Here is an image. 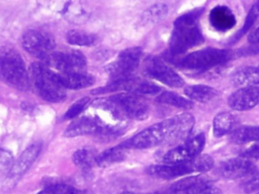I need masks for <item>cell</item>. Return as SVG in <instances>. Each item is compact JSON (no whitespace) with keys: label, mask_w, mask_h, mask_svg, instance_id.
I'll list each match as a JSON object with an SVG mask.
<instances>
[{"label":"cell","mask_w":259,"mask_h":194,"mask_svg":"<svg viewBox=\"0 0 259 194\" xmlns=\"http://www.w3.org/2000/svg\"><path fill=\"white\" fill-rule=\"evenodd\" d=\"M194 125L195 117L191 113L177 115L145 128L137 134V141L145 149L176 143L188 137Z\"/></svg>","instance_id":"6da1fadb"},{"label":"cell","mask_w":259,"mask_h":194,"mask_svg":"<svg viewBox=\"0 0 259 194\" xmlns=\"http://www.w3.org/2000/svg\"><path fill=\"white\" fill-rule=\"evenodd\" d=\"M203 11L199 8L177 18L169 42L172 54H183L204 42L203 35L198 26Z\"/></svg>","instance_id":"7a4b0ae2"},{"label":"cell","mask_w":259,"mask_h":194,"mask_svg":"<svg viewBox=\"0 0 259 194\" xmlns=\"http://www.w3.org/2000/svg\"><path fill=\"white\" fill-rule=\"evenodd\" d=\"M29 74V80L39 96L46 101L61 102L66 98L65 88L61 83L57 73L50 70L45 63H32Z\"/></svg>","instance_id":"3957f363"},{"label":"cell","mask_w":259,"mask_h":194,"mask_svg":"<svg viewBox=\"0 0 259 194\" xmlns=\"http://www.w3.org/2000/svg\"><path fill=\"white\" fill-rule=\"evenodd\" d=\"M90 114L100 127L102 136H113L121 134L127 127L124 117L109 99L96 100L91 106Z\"/></svg>","instance_id":"277c9868"},{"label":"cell","mask_w":259,"mask_h":194,"mask_svg":"<svg viewBox=\"0 0 259 194\" xmlns=\"http://www.w3.org/2000/svg\"><path fill=\"white\" fill-rule=\"evenodd\" d=\"M0 75L9 84L18 89L24 90L28 88L29 75L24 60L13 47L0 48Z\"/></svg>","instance_id":"5b68a950"},{"label":"cell","mask_w":259,"mask_h":194,"mask_svg":"<svg viewBox=\"0 0 259 194\" xmlns=\"http://www.w3.org/2000/svg\"><path fill=\"white\" fill-rule=\"evenodd\" d=\"M232 53L220 48H202L186 56L181 60V67L188 71L205 72L228 62Z\"/></svg>","instance_id":"8992f818"},{"label":"cell","mask_w":259,"mask_h":194,"mask_svg":"<svg viewBox=\"0 0 259 194\" xmlns=\"http://www.w3.org/2000/svg\"><path fill=\"white\" fill-rule=\"evenodd\" d=\"M109 100L127 119L143 120L149 117V104L141 96L129 92H122L113 95Z\"/></svg>","instance_id":"52a82bcc"},{"label":"cell","mask_w":259,"mask_h":194,"mask_svg":"<svg viewBox=\"0 0 259 194\" xmlns=\"http://www.w3.org/2000/svg\"><path fill=\"white\" fill-rule=\"evenodd\" d=\"M141 57L142 50L139 47H132L121 51L118 59L106 68L112 81L131 77L138 68Z\"/></svg>","instance_id":"ba28073f"},{"label":"cell","mask_w":259,"mask_h":194,"mask_svg":"<svg viewBox=\"0 0 259 194\" xmlns=\"http://www.w3.org/2000/svg\"><path fill=\"white\" fill-rule=\"evenodd\" d=\"M41 148L42 146L40 144H33L23 152L18 161L14 163L12 169L7 174L6 180L3 183V191H10L17 185L37 158L40 153Z\"/></svg>","instance_id":"9c48e42d"},{"label":"cell","mask_w":259,"mask_h":194,"mask_svg":"<svg viewBox=\"0 0 259 194\" xmlns=\"http://www.w3.org/2000/svg\"><path fill=\"white\" fill-rule=\"evenodd\" d=\"M44 61L47 67L55 68L60 73L82 71L88 63L85 56L77 51H53L45 57Z\"/></svg>","instance_id":"30bf717a"},{"label":"cell","mask_w":259,"mask_h":194,"mask_svg":"<svg viewBox=\"0 0 259 194\" xmlns=\"http://www.w3.org/2000/svg\"><path fill=\"white\" fill-rule=\"evenodd\" d=\"M143 73L147 77L161 82L170 87L180 88L184 86V80L156 57H149L143 63Z\"/></svg>","instance_id":"8fae6325"},{"label":"cell","mask_w":259,"mask_h":194,"mask_svg":"<svg viewBox=\"0 0 259 194\" xmlns=\"http://www.w3.org/2000/svg\"><path fill=\"white\" fill-rule=\"evenodd\" d=\"M22 45L27 52L44 60L48 54L53 52L56 42L53 36L47 33L30 30L23 35Z\"/></svg>","instance_id":"7c38bea8"},{"label":"cell","mask_w":259,"mask_h":194,"mask_svg":"<svg viewBox=\"0 0 259 194\" xmlns=\"http://www.w3.org/2000/svg\"><path fill=\"white\" fill-rule=\"evenodd\" d=\"M175 192L185 194H220L221 190L208 178L202 176H192L184 178L171 186Z\"/></svg>","instance_id":"4fadbf2b"},{"label":"cell","mask_w":259,"mask_h":194,"mask_svg":"<svg viewBox=\"0 0 259 194\" xmlns=\"http://www.w3.org/2000/svg\"><path fill=\"white\" fill-rule=\"evenodd\" d=\"M228 105L237 111H246L259 105V86L240 88L228 98Z\"/></svg>","instance_id":"5bb4252c"},{"label":"cell","mask_w":259,"mask_h":194,"mask_svg":"<svg viewBox=\"0 0 259 194\" xmlns=\"http://www.w3.org/2000/svg\"><path fill=\"white\" fill-rule=\"evenodd\" d=\"M256 170L254 163L245 157L230 159L223 162L219 167V173L228 179H237L255 173Z\"/></svg>","instance_id":"9a60e30c"},{"label":"cell","mask_w":259,"mask_h":194,"mask_svg":"<svg viewBox=\"0 0 259 194\" xmlns=\"http://www.w3.org/2000/svg\"><path fill=\"white\" fill-rule=\"evenodd\" d=\"M191 160L181 164L154 165L148 169V173L161 179H174L193 173Z\"/></svg>","instance_id":"2e32d148"},{"label":"cell","mask_w":259,"mask_h":194,"mask_svg":"<svg viewBox=\"0 0 259 194\" xmlns=\"http://www.w3.org/2000/svg\"><path fill=\"white\" fill-rule=\"evenodd\" d=\"M98 124L90 113L74 119L64 132L63 136L67 138L77 137L87 135H100Z\"/></svg>","instance_id":"e0dca14e"},{"label":"cell","mask_w":259,"mask_h":194,"mask_svg":"<svg viewBox=\"0 0 259 194\" xmlns=\"http://www.w3.org/2000/svg\"><path fill=\"white\" fill-rule=\"evenodd\" d=\"M210 24L219 32H227L234 28L237 19L232 11L228 6H219L214 7L210 12Z\"/></svg>","instance_id":"ac0fdd59"},{"label":"cell","mask_w":259,"mask_h":194,"mask_svg":"<svg viewBox=\"0 0 259 194\" xmlns=\"http://www.w3.org/2000/svg\"><path fill=\"white\" fill-rule=\"evenodd\" d=\"M58 77L65 89H86L95 83V77L94 76L83 71L59 73Z\"/></svg>","instance_id":"d6986e66"},{"label":"cell","mask_w":259,"mask_h":194,"mask_svg":"<svg viewBox=\"0 0 259 194\" xmlns=\"http://www.w3.org/2000/svg\"><path fill=\"white\" fill-rule=\"evenodd\" d=\"M237 117L232 112L225 111L216 115L213 121V134L216 138H222L234 130Z\"/></svg>","instance_id":"ffe728a7"},{"label":"cell","mask_w":259,"mask_h":194,"mask_svg":"<svg viewBox=\"0 0 259 194\" xmlns=\"http://www.w3.org/2000/svg\"><path fill=\"white\" fill-rule=\"evenodd\" d=\"M185 95L193 101L200 103H208L218 96V91L205 85H193L184 89Z\"/></svg>","instance_id":"44dd1931"},{"label":"cell","mask_w":259,"mask_h":194,"mask_svg":"<svg viewBox=\"0 0 259 194\" xmlns=\"http://www.w3.org/2000/svg\"><path fill=\"white\" fill-rule=\"evenodd\" d=\"M127 148H124L123 145L106 150L97 157V165L100 167H108L120 163L127 157Z\"/></svg>","instance_id":"7402d4cb"},{"label":"cell","mask_w":259,"mask_h":194,"mask_svg":"<svg viewBox=\"0 0 259 194\" xmlns=\"http://www.w3.org/2000/svg\"><path fill=\"white\" fill-rule=\"evenodd\" d=\"M231 140L236 145L257 142L259 141V126L243 125L231 133Z\"/></svg>","instance_id":"603a6c76"},{"label":"cell","mask_w":259,"mask_h":194,"mask_svg":"<svg viewBox=\"0 0 259 194\" xmlns=\"http://www.w3.org/2000/svg\"><path fill=\"white\" fill-rule=\"evenodd\" d=\"M232 82L235 86H259V65L249 67L237 71L233 76Z\"/></svg>","instance_id":"cb8c5ba5"},{"label":"cell","mask_w":259,"mask_h":194,"mask_svg":"<svg viewBox=\"0 0 259 194\" xmlns=\"http://www.w3.org/2000/svg\"><path fill=\"white\" fill-rule=\"evenodd\" d=\"M66 39L71 45L77 46H93L97 43L98 37L93 33L75 29L69 30L67 33Z\"/></svg>","instance_id":"d4e9b609"},{"label":"cell","mask_w":259,"mask_h":194,"mask_svg":"<svg viewBox=\"0 0 259 194\" xmlns=\"http://www.w3.org/2000/svg\"><path fill=\"white\" fill-rule=\"evenodd\" d=\"M97 157L98 155L95 150L93 148H83L74 152L73 155V162L80 169L88 170L97 164Z\"/></svg>","instance_id":"484cf974"},{"label":"cell","mask_w":259,"mask_h":194,"mask_svg":"<svg viewBox=\"0 0 259 194\" xmlns=\"http://www.w3.org/2000/svg\"><path fill=\"white\" fill-rule=\"evenodd\" d=\"M157 101L161 104L173 106L183 110H190L193 108V102L175 92H164L158 97Z\"/></svg>","instance_id":"4316f807"},{"label":"cell","mask_w":259,"mask_h":194,"mask_svg":"<svg viewBox=\"0 0 259 194\" xmlns=\"http://www.w3.org/2000/svg\"><path fill=\"white\" fill-rule=\"evenodd\" d=\"M259 18V1H257L253 6L251 8L249 12L246 15V19H245L244 24L243 27L233 36L229 42L231 45L238 42L243 36H244L252 28V26L255 24V21Z\"/></svg>","instance_id":"83f0119b"},{"label":"cell","mask_w":259,"mask_h":194,"mask_svg":"<svg viewBox=\"0 0 259 194\" xmlns=\"http://www.w3.org/2000/svg\"><path fill=\"white\" fill-rule=\"evenodd\" d=\"M168 9L164 4H156L149 8L142 15V23L144 24H155L167 16Z\"/></svg>","instance_id":"f1b7e54d"},{"label":"cell","mask_w":259,"mask_h":194,"mask_svg":"<svg viewBox=\"0 0 259 194\" xmlns=\"http://www.w3.org/2000/svg\"><path fill=\"white\" fill-rule=\"evenodd\" d=\"M37 194H88V193L72 186L57 184L47 186Z\"/></svg>","instance_id":"f546056e"},{"label":"cell","mask_w":259,"mask_h":194,"mask_svg":"<svg viewBox=\"0 0 259 194\" xmlns=\"http://www.w3.org/2000/svg\"><path fill=\"white\" fill-rule=\"evenodd\" d=\"M194 172H206L214 167V162L212 157L204 154L195 157L191 160Z\"/></svg>","instance_id":"4dcf8cb0"},{"label":"cell","mask_w":259,"mask_h":194,"mask_svg":"<svg viewBox=\"0 0 259 194\" xmlns=\"http://www.w3.org/2000/svg\"><path fill=\"white\" fill-rule=\"evenodd\" d=\"M90 102V98L85 97L76 101L68 109V111L64 115L63 118L65 120H70V119H75L80 113L84 110L85 107L88 106Z\"/></svg>","instance_id":"1f68e13d"},{"label":"cell","mask_w":259,"mask_h":194,"mask_svg":"<svg viewBox=\"0 0 259 194\" xmlns=\"http://www.w3.org/2000/svg\"><path fill=\"white\" fill-rule=\"evenodd\" d=\"M13 156L9 151L0 149V175L8 172L13 166Z\"/></svg>","instance_id":"d6a6232c"},{"label":"cell","mask_w":259,"mask_h":194,"mask_svg":"<svg viewBox=\"0 0 259 194\" xmlns=\"http://www.w3.org/2000/svg\"><path fill=\"white\" fill-rule=\"evenodd\" d=\"M243 188L246 193L259 191V172H255L250 178L243 183Z\"/></svg>","instance_id":"836d02e7"},{"label":"cell","mask_w":259,"mask_h":194,"mask_svg":"<svg viewBox=\"0 0 259 194\" xmlns=\"http://www.w3.org/2000/svg\"><path fill=\"white\" fill-rule=\"evenodd\" d=\"M243 157L247 159H259V141L255 145L248 148L243 152Z\"/></svg>","instance_id":"e575fe53"},{"label":"cell","mask_w":259,"mask_h":194,"mask_svg":"<svg viewBox=\"0 0 259 194\" xmlns=\"http://www.w3.org/2000/svg\"><path fill=\"white\" fill-rule=\"evenodd\" d=\"M248 42L250 44H254V45L259 44V26L250 33L248 37Z\"/></svg>","instance_id":"d590c367"},{"label":"cell","mask_w":259,"mask_h":194,"mask_svg":"<svg viewBox=\"0 0 259 194\" xmlns=\"http://www.w3.org/2000/svg\"><path fill=\"white\" fill-rule=\"evenodd\" d=\"M121 194H138V193H134V192H124V193H122Z\"/></svg>","instance_id":"8d00e7d4"},{"label":"cell","mask_w":259,"mask_h":194,"mask_svg":"<svg viewBox=\"0 0 259 194\" xmlns=\"http://www.w3.org/2000/svg\"><path fill=\"white\" fill-rule=\"evenodd\" d=\"M257 194H259V193H257Z\"/></svg>","instance_id":"74e56055"}]
</instances>
